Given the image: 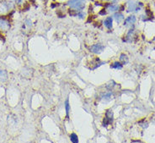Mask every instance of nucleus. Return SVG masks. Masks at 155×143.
Segmentation results:
<instances>
[{
  "mask_svg": "<svg viewBox=\"0 0 155 143\" xmlns=\"http://www.w3.org/2000/svg\"><path fill=\"white\" fill-rule=\"evenodd\" d=\"M111 96H112V93L111 92H107L105 93L102 97V99L105 101H109L110 98H111Z\"/></svg>",
  "mask_w": 155,
  "mask_h": 143,
  "instance_id": "nucleus-14",
  "label": "nucleus"
},
{
  "mask_svg": "<svg viewBox=\"0 0 155 143\" xmlns=\"http://www.w3.org/2000/svg\"><path fill=\"white\" fill-rule=\"evenodd\" d=\"M25 24L27 25L28 26H32V22H31V20L30 19H25Z\"/></svg>",
  "mask_w": 155,
  "mask_h": 143,
  "instance_id": "nucleus-19",
  "label": "nucleus"
},
{
  "mask_svg": "<svg viewBox=\"0 0 155 143\" xmlns=\"http://www.w3.org/2000/svg\"><path fill=\"white\" fill-rule=\"evenodd\" d=\"M65 108H66L67 114H68L69 113V102H68V100L65 102Z\"/></svg>",
  "mask_w": 155,
  "mask_h": 143,
  "instance_id": "nucleus-17",
  "label": "nucleus"
},
{
  "mask_svg": "<svg viewBox=\"0 0 155 143\" xmlns=\"http://www.w3.org/2000/svg\"><path fill=\"white\" fill-rule=\"evenodd\" d=\"M11 1H13L15 5H20L24 3V0H11Z\"/></svg>",
  "mask_w": 155,
  "mask_h": 143,
  "instance_id": "nucleus-18",
  "label": "nucleus"
},
{
  "mask_svg": "<svg viewBox=\"0 0 155 143\" xmlns=\"http://www.w3.org/2000/svg\"><path fill=\"white\" fill-rule=\"evenodd\" d=\"M15 8V4L11 0H3L0 1V16H4L8 12L14 10Z\"/></svg>",
  "mask_w": 155,
  "mask_h": 143,
  "instance_id": "nucleus-3",
  "label": "nucleus"
},
{
  "mask_svg": "<svg viewBox=\"0 0 155 143\" xmlns=\"http://www.w3.org/2000/svg\"><path fill=\"white\" fill-rule=\"evenodd\" d=\"M144 9V4L138 0H127L124 4V11L128 14H138Z\"/></svg>",
  "mask_w": 155,
  "mask_h": 143,
  "instance_id": "nucleus-1",
  "label": "nucleus"
},
{
  "mask_svg": "<svg viewBox=\"0 0 155 143\" xmlns=\"http://www.w3.org/2000/svg\"><path fill=\"white\" fill-rule=\"evenodd\" d=\"M104 49H105V46L101 44V43H97V44H94L93 46L90 47V50H91V52L97 54L102 53Z\"/></svg>",
  "mask_w": 155,
  "mask_h": 143,
  "instance_id": "nucleus-8",
  "label": "nucleus"
},
{
  "mask_svg": "<svg viewBox=\"0 0 155 143\" xmlns=\"http://www.w3.org/2000/svg\"><path fill=\"white\" fill-rule=\"evenodd\" d=\"M153 16V13L149 9H143V12L140 15V19L143 20V22L148 21L151 19V17Z\"/></svg>",
  "mask_w": 155,
  "mask_h": 143,
  "instance_id": "nucleus-6",
  "label": "nucleus"
},
{
  "mask_svg": "<svg viewBox=\"0 0 155 143\" xmlns=\"http://www.w3.org/2000/svg\"><path fill=\"white\" fill-rule=\"evenodd\" d=\"M10 28V23L9 21L4 18L0 17V30L2 31H7Z\"/></svg>",
  "mask_w": 155,
  "mask_h": 143,
  "instance_id": "nucleus-9",
  "label": "nucleus"
},
{
  "mask_svg": "<svg viewBox=\"0 0 155 143\" xmlns=\"http://www.w3.org/2000/svg\"><path fill=\"white\" fill-rule=\"evenodd\" d=\"M70 139H71V141H72V142H74V143L78 142V135H76V134H74V133L71 134V135H70Z\"/></svg>",
  "mask_w": 155,
  "mask_h": 143,
  "instance_id": "nucleus-15",
  "label": "nucleus"
},
{
  "mask_svg": "<svg viewBox=\"0 0 155 143\" xmlns=\"http://www.w3.org/2000/svg\"><path fill=\"white\" fill-rule=\"evenodd\" d=\"M153 11L155 12V3L153 4Z\"/></svg>",
  "mask_w": 155,
  "mask_h": 143,
  "instance_id": "nucleus-21",
  "label": "nucleus"
},
{
  "mask_svg": "<svg viewBox=\"0 0 155 143\" xmlns=\"http://www.w3.org/2000/svg\"><path fill=\"white\" fill-rule=\"evenodd\" d=\"M113 19L116 21L117 24H120L121 22H123V20L125 19V15L122 13L121 11H118V12H116V13H114L113 14Z\"/></svg>",
  "mask_w": 155,
  "mask_h": 143,
  "instance_id": "nucleus-7",
  "label": "nucleus"
},
{
  "mask_svg": "<svg viewBox=\"0 0 155 143\" xmlns=\"http://www.w3.org/2000/svg\"><path fill=\"white\" fill-rule=\"evenodd\" d=\"M137 16H136L134 14H130V15H129L127 17H126L124 20H123V26L126 27H129V28L134 27L136 22H137Z\"/></svg>",
  "mask_w": 155,
  "mask_h": 143,
  "instance_id": "nucleus-5",
  "label": "nucleus"
},
{
  "mask_svg": "<svg viewBox=\"0 0 155 143\" xmlns=\"http://www.w3.org/2000/svg\"><path fill=\"white\" fill-rule=\"evenodd\" d=\"M106 3H120V0H105Z\"/></svg>",
  "mask_w": 155,
  "mask_h": 143,
  "instance_id": "nucleus-20",
  "label": "nucleus"
},
{
  "mask_svg": "<svg viewBox=\"0 0 155 143\" xmlns=\"http://www.w3.org/2000/svg\"><path fill=\"white\" fill-rule=\"evenodd\" d=\"M113 21H114V19H113L112 16H107L103 23H104L105 27H106L107 29H111L113 27Z\"/></svg>",
  "mask_w": 155,
  "mask_h": 143,
  "instance_id": "nucleus-10",
  "label": "nucleus"
},
{
  "mask_svg": "<svg viewBox=\"0 0 155 143\" xmlns=\"http://www.w3.org/2000/svg\"><path fill=\"white\" fill-rule=\"evenodd\" d=\"M120 61H122L124 65H125V64H127V63H128L127 56V55H125V54H121V55H120Z\"/></svg>",
  "mask_w": 155,
  "mask_h": 143,
  "instance_id": "nucleus-16",
  "label": "nucleus"
},
{
  "mask_svg": "<svg viewBox=\"0 0 155 143\" xmlns=\"http://www.w3.org/2000/svg\"><path fill=\"white\" fill-rule=\"evenodd\" d=\"M76 16H77L78 18H79V19H84L86 17V13L84 10H81V11H78L77 14H76Z\"/></svg>",
  "mask_w": 155,
  "mask_h": 143,
  "instance_id": "nucleus-12",
  "label": "nucleus"
},
{
  "mask_svg": "<svg viewBox=\"0 0 155 143\" xmlns=\"http://www.w3.org/2000/svg\"><path fill=\"white\" fill-rule=\"evenodd\" d=\"M8 79V74L5 70H0V81H6Z\"/></svg>",
  "mask_w": 155,
  "mask_h": 143,
  "instance_id": "nucleus-11",
  "label": "nucleus"
},
{
  "mask_svg": "<svg viewBox=\"0 0 155 143\" xmlns=\"http://www.w3.org/2000/svg\"><path fill=\"white\" fill-rule=\"evenodd\" d=\"M153 41H155V38H154V39H153Z\"/></svg>",
  "mask_w": 155,
  "mask_h": 143,
  "instance_id": "nucleus-22",
  "label": "nucleus"
},
{
  "mask_svg": "<svg viewBox=\"0 0 155 143\" xmlns=\"http://www.w3.org/2000/svg\"><path fill=\"white\" fill-rule=\"evenodd\" d=\"M110 67L113 68V69H116V70H121L122 69V65L119 62H115L112 65H110Z\"/></svg>",
  "mask_w": 155,
  "mask_h": 143,
  "instance_id": "nucleus-13",
  "label": "nucleus"
},
{
  "mask_svg": "<svg viewBox=\"0 0 155 143\" xmlns=\"http://www.w3.org/2000/svg\"><path fill=\"white\" fill-rule=\"evenodd\" d=\"M104 9L106 13L114 14L116 12L123 11L124 10V5L120 4V3H106Z\"/></svg>",
  "mask_w": 155,
  "mask_h": 143,
  "instance_id": "nucleus-4",
  "label": "nucleus"
},
{
  "mask_svg": "<svg viewBox=\"0 0 155 143\" xmlns=\"http://www.w3.org/2000/svg\"><path fill=\"white\" fill-rule=\"evenodd\" d=\"M68 7L74 11H81L86 7V0H68L67 2Z\"/></svg>",
  "mask_w": 155,
  "mask_h": 143,
  "instance_id": "nucleus-2",
  "label": "nucleus"
}]
</instances>
